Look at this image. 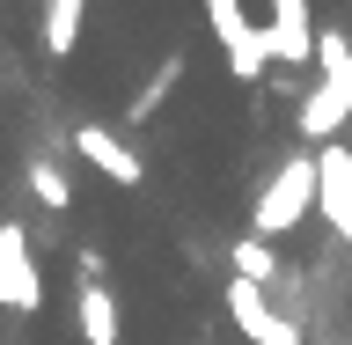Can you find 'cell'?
I'll use <instances>...</instances> for the list:
<instances>
[{
	"mask_svg": "<svg viewBox=\"0 0 352 345\" xmlns=\"http://www.w3.org/2000/svg\"><path fill=\"white\" fill-rule=\"evenodd\" d=\"M316 184H323V176H316V147H308V154H286L279 176H272V184L257 191V206H250V236H257V242L294 236V228L316 213Z\"/></svg>",
	"mask_w": 352,
	"mask_h": 345,
	"instance_id": "6da1fadb",
	"label": "cell"
},
{
	"mask_svg": "<svg viewBox=\"0 0 352 345\" xmlns=\"http://www.w3.org/2000/svg\"><path fill=\"white\" fill-rule=\"evenodd\" d=\"M176 81H184V52H169V59H162V66H154V74H147V88L132 96V125H147L154 110L169 103V88H176Z\"/></svg>",
	"mask_w": 352,
	"mask_h": 345,
	"instance_id": "4fadbf2b",
	"label": "cell"
},
{
	"mask_svg": "<svg viewBox=\"0 0 352 345\" xmlns=\"http://www.w3.org/2000/svg\"><path fill=\"white\" fill-rule=\"evenodd\" d=\"M316 213L338 228V242H352V147L338 140V147H316Z\"/></svg>",
	"mask_w": 352,
	"mask_h": 345,
	"instance_id": "8992f818",
	"label": "cell"
},
{
	"mask_svg": "<svg viewBox=\"0 0 352 345\" xmlns=\"http://www.w3.org/2000/svg\"><path fill=\"white\" fill-rule=\"evenodd\" d=\"M338 88H345V103H352V66H345V81H338Z\"/></svg>",
	"mask_w": 352,
	"mask_h": 345,
	"instance_id": "2e32d148",
	"label": "cell"
},
{
	"mask_svg": "<svg viewBox=\"0 0 352 345\" xmlns=\"http://www.w3.org/2000/svg\"><path fill=\"white\" fill-rule=\"evenodd\" d=\"M228 264H235V280H250V286H286V272H279V250L272 242H257V236H242L235 250H228Z\"/></svg>",
	"mask_w": 352,
	"mask_h": 345,
	"instance_id": "30bf717a",
	"label": "cell"
},
{
	"mask_svg": "<svg viewBox=\"0 0 352 345\" xmlns=\"http://www.w3.org/2000/svg\"><path fill=\"white\" fill-rule=\"evenodd\" d=\"M352 125V103L338 81H316L301 96V140H316V147H338V132Z\"/></svg>",
	"mask_w": 352,
	"mask_h": 345,
	"instance_id": "ba28073f",
	"label": "cell"
},
{
	"mask_svg": "<svg viewBox=\"0 0 352 345\" xmlns=\"http://www.w3.org/2000/svg\"><path fill=\"white\" fill-rule=\"evenodd\" d=\"M81 15H88V0H44V52L52 59H66L81 44Z\"/></svg>",
	"mask_w": 352,
	"mask_h": 345,
	"instance_id": "8fae6325",
	"label": "cell"
},
{
	"mask_svg": "<svg viewBox=\"0 0 352 345\" xmlns=\"http://www.w3.org/2000/svg\"><path fill=\"white\" fill-rule=\"evenodd\" d=\"M220 302H228V316H235V331L250 345H301V324L286 316L264 286H250V280H228L220 286Z\"/></svg>",
	"mask_w": 352,
	"mask_h": 345,
	"instance_id": "3957f363",
	"label": "cell"
},
{
	"mask_svg": "<svg viewBox=\"0 0 352 345\" xmlns=\"http://www.w3.org/2000/svg\"><path fill=\"white\" fill-rule=\"evenodd\" d=\"M74 264H81V286H103V250H96V242H88Z\"/></svg>",
	"mask_w": 352,
	"mask_h": 345,
	"instance_id": "9a60e30c",
	"label": "cell"
},
{
	"mask_svg": "<svg viewBox=\"0 0 352 345\" xmlns=\"http://www.w3.org/2000/svg\"><path fill=\"white\" fill-rule=\"evenodd\" d=\"M30 191H37L44 213H66V206H74V184H66V162H59V154H37V162H30Z\"/></svg>",
	"mask_w": 352,
	"mask_h": 345,
	"instance_id": "7c38bea8",
	"label": "cell"
},
{
	"mask_svg": "<svg viewBox=\"0 0 352 345\" xmlns=\"http://www.w3.org/2000/svg\"><path fill=\"white\" fill-rule=\"evenodd\" d=\"M74 154H81V162H96L110 184H140V176H147V162H140V154H132L110 125H74Z\"/></svg>",
	"mask_w": 352,
	"mask_h": 345,
	"instance_id": "52a82bcc",
	"label": "cell"
},
{
	"mask_svg": "<svg viewBox=\"0 0 352 345\" xmlns=\"http://www.w3.org/2000/svg\"><path fill=\"white\" fill-rule=\"evenodd\" d=\"M74 316H81V338H88V345H118V338H125L110 286H81V294H74Z\"/></svg>",
	"mask_w": 352,
	"mask_h": 345,
	"instance_id": "9c48e42d",
	"label": "cell"
},
{
	"mask_svg": "<svg viewBox=\"0 0 352 345\" xmlns=\"http://www.w3.org/2000/svg\"><path fill=\"white\" fill-rule=\"evenodd\" d=\"M316 15H308V0H272V15H264V52H272V66L279 74H294V66H316Z\"/></svg>",
	"mask_w": 352,
	"mask_h": 345,
	"instance_id": "5b68a950",
	"label": "cell"
},
{
	"mask_svg": "<svg viewBox=\"0 0 352 345\" xmlns=\"http://www.w3.org/2000/svg\"><path fill=\"white\" fill-rule=\"evenodd\" d=\"M0 309H15V316L44 309V272L30 258V228L22 220H0Z\"/></svg>",
	"mask_w": 352,
	"mask_h": 345,
	"instance_id": "277c9868",
	"label": "cell"
},
{
	"mask_svg": "<svg viewBox=\"0 0 352 345\" xmlns=\"http://www.w3.org/2000/svg\"><path fill=\"white\" fill-rule=\"evenodd\" d=\"M316 66H323V81H345V66H352V37L345 30H323V37H316Z\"/></svg>",
	"mask_w": 352,
	"mask_h": 345,
	"instance_id": "5bb4252c",
	"label": "cell"
},
{
	"mask_svg": "<svg viewBox=\"0 0 352 345\" xmlns=\"http://www.w3.org/2000/svg\"><path fill=\"white\" fill-rule=\"evenodd\" d=\"M206 22H213L220 52H228V74H235V81H264V66H272V52H264V22L242 15V0H206Z\"/></svg>",
	"mask_w": 352,
	"mask_h": 345,
	"instance_id": "7a4b0ae2",
	"label": "cell"
}]
</instances>
